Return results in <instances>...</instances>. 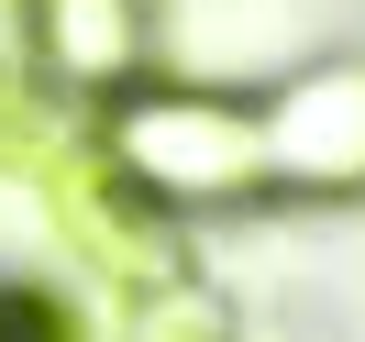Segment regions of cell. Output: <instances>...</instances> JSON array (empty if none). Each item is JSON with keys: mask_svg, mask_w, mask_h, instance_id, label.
I'll list each match as a JSON object with an SVG mask.
<instances>
[{"mask_svg": "<svg viewBox=\"0 0 365 342\" xmlns=\"http://www.w3.org/2000/svg\"><path fill=\"white\" fill-rule=\"evenodd\" d=\"M122 166L178 199H222V188L266 177V133H255L232 100H200V89H166V100H133L122 111Z\"/></svg>", "mask_w": 365, "mask_h": 342, "instance_id": "1", "label": "cell"}, {"mask_svg": "<svg viewBox=\"0 0 365 342\" xmlns=\"http://www.w3.org/2000/svg\"><path fill=\"white\" fill-rule=\"evenodd\" d=\"M266 133V166L277 177H310V188H354L365 177V67L343 78H310L299 100H277V122H255Z\"/></svg>", "mask_w": 365, "mask_h": 342, "instance_id": "2", "label": "cell"}, {"mask_svg": "<svg viewBox=\"0 0 365 342\" xmlns=\"http://www.w3.org/2000/svg\"><path fill=\"white\" fill-rule=\"evenodd\" d=\"M34 33H45V55L67 78L111 89L133 67V45H144V0H34Z\"/></svg>", "mask_w": 365, "mask_h": 342, "instance_id": "3", "label": "cell"}]
</instances>
